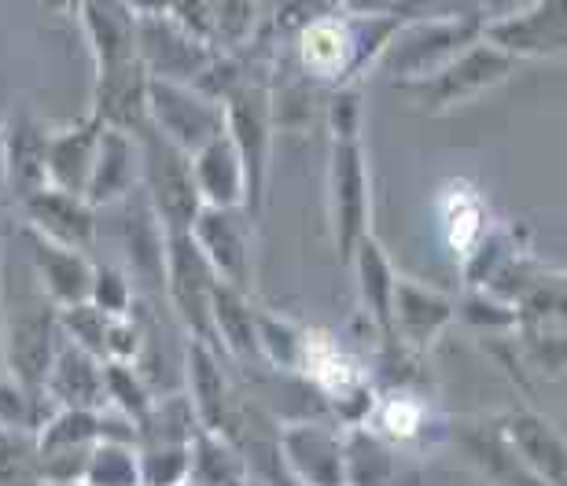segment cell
I'll use <instances>...</instances> for the list:
<instances>
[{
	"mask_svg": "<svg viewBox=\"0 0 567 486\" xmlns=\"http://www.w3.org/2000/svg\"><path fill=\"white\" fill-rule=\"evenodd\" d=\"M93 52V115L107 130L137 133L144 126L147 71L137 52V15L122 0H82L74 11Z\"/></svg>",
	"mask_w": 567,
	"mask_h": 486,
	"instance_id": "1",
	"label": "cell"
},
{
	"mask_svg": "<svg viewBox=\"0 0 567 486\" xmlns=\"http://www.w3.org/2000/svg\"><path fill=\"white\" fill-rule=\"evenodd\" d=\"M402 19L383 15V19H358L347 11H324L310 22H302L295 33V55L306 77L321 82L328 89L358 85V77L377 66L383 44Z\"/></svg>",
	"mask_w": 567,
	"mask_h": 486,
	"instance_id": "2",
	"label": "cell"
},
{
	"mask_svg": "<svg viewBox=\"0 0 567 486\" xmlns=\"http://www.w3.org/2000/svg\"><path fill=\"white\" fill-rule=\"evenodd\" d=\"M221 111H225V137L240 155L244 180H247V199L244 210L247 218L258 221L266 203V180H269V152H274V93L262 77L229 74L218 85Z\"/></svg>",
	"mask_w": 567,
	"mask_h": 486,
	"instance_id": "3",
	"label": "cell"
},
{
	"mask_svg": "<svg viewBox=\"0 0 567 486\" xmlns=\"http://www.w3.org/2000/svg\"><path fill=\"white\" fill-rule=\"evenodd\" d=\"M516 74V60H508L505 52H497L494 44L483 38L468 44L461 55H453L446 66H439L435 74L421 77V82H402L399 93L410 100L413 111L424 115H450L483 93H491L502 82Z\"/></svg>",
	"mask_w": 567,
	"mask_h": 486,
	"instance_id": "4",
	"label": "cell"
},
{
	"mask_svg": "<svg viewBox=\"0 0 567 486\" xmlns=\"http://www.w3.org/2000/svg\"><path fill=\"white\" fill-rule=\"evenodd\" d=\"M141 152V185L147 188V207L158 221V232H188L199 214V192L192 180L188 155L174 148L163 133L144 126L133 133Z\"/></svg>",
	"mask_w": 567,
	"mask_h": 486,
	"instance_id": "5",
	"label": "cell"
},
{
	"mask_svg": "<svg viewBox=\"0 0 567 486\" xmlns=\"http://www.w3.org/2000/svg\"><path fill=\"white\" fill-rule=\"evenodd\" d=\"M483 22L480 19H421V22H399L383 44L377 66L383 74L402 82H421L446 66L453 55H461L468 44L480 41Z\"/></svg>",
	"mask_w": 567,
	"mask_h": 486,
	"instance_id": "6",
	"label": "cell"
},
{
	"mask_svg": "<svg viewBox=\"0 0 567 486\" xmlns=\"http://www.w3.org/2000/svg\"><path fill=\"white\" fill-rule=\"evenodd\" d=\"M144 118L147 126L163 133L185 155L199 152L203 144H210L225 133V111L218 96H210L207 89L196 85L155 82V77H147Z\"/></svg>",
	"mask_w": 567,
	"mask_h": 486,
	"instance_id": "7",
	"label": "cell"
},
{
	"mask_svg": "<svg viewBox=\"0 0 567 486\" xmlns=\"http://www.w3.org/2000/svg\"><path fill=\"white\" fill-rule=\"evenodd\" d=\"M137 52L147 77L196 89H207L221 63V52H214L207 41L169 15L137 19Z\"/></svg>",
	"mask_w": 567,
	"mask_h": 486,
	"instance_id": "8",
	"label": "cell"
},
{
	"mask_svg": "<svg viewBox=\"0 0 567 486\" xmlns=\"http://www.w3.org/2000/svg\"><path fill=\"white\" fill-rule=\"evenodd\" d=\"M163 236V273H166V291L174 302L181 324H185L188 339L207 343L218 350L210 332V296H214V277L210 262L192 240V232H158Z\"/></svg>",
	"mask_w": 567,
	"mask_h": 486,
	"instance_id": "9",
	"label": "cell"
},
{
	"mask_svg": "<svg viewBox=\"0 0 567 486\" xmlns=\"http://www.w3.org/2000/svg\"><path fill=\"white\" fill-rule=\"evenodd\" d=\"M328 192H332V236L339 262L350 266V255L361 236H369V163L361 137H332V169H328Z\"/></svg>",
	"mask_w": 567,
	"mask_h": 486,
	"instance_id": "10",
	"label": "cell"
},
{
	"mask_svg": "<svg viewBox=\"0 0 567 486\" xmlns=\"http://www.w3.org/2000/svg\"><path fill=\"white\" fill-rule=\"evenodd\" d=\"M251 218L244 207H199L192 221V240L210 262L214 277L244 296L255 285V247H251Z\"/></svg>",
	"mask_w": 567,
	"mask_h": 486,
	"instance_id": "11",
	"label": "cell"
},
{
	"mask_svg": "<svg viewBox=\"0 0 567 486\" xmlns=\"http://www.w3.org/2000/svg\"><path fill=\"white\" fill-rule=\"evenodd\" d=\"M480 38L508 60H564L567 49V0H535L516 15L483 22Z\"/></svg>",
	"mask_w": 567,
	"mask_h": 486,
	"instance_id": "12",
	"label": "cell"
},
{
	"mask_svg": "<svg viewBox=\"0 0 567 486\" xmlns=\"http://www.w3.org/2000/svg\"><path fill=\"white\" fill-rule=\"evenodd\" d=\"M277 461L302 486H343V432L332 424H288L277 438Z\"/></svg>",
	"mask_w": 567,
	"mask_h": 486,
	"instance_id": "13",
	"label": "cell"
},
{
	"mask_svg": "<svg viewBox=\"0 0 567 486\" xmlns=\"http://www.w3.org/2000/svg\"><path fill=\"white\" fill-rule=\"evenodd\" d=\"M497 435L513 449V457L524 465L542 486H564L567 483V449L564 435L546 416L535 410H513L502 421H494Z\"/></svg>",
	"mask_w": 567,
	"mask_h": 486,
	"instance_id": "14",
	"label": "cell"
},
{
	"mask_svg": "<svg viewBox=\"0 0 567 486\" xmlns=\"http://www.w3.org/2000/svg\"><path fill=\"white\" fill-rule=\"evenodd\" d=\"M185 365H188V405L196 413V421L203 432H214V435H225L233 438V432H240V410H236V399H233V387H229V376L221 369V354L210 350L207 343H196L188 339V354H185Z\"/></svg>",
	"mask_w": 567,
	"mask_h": 486,
	"instance_id": "15",
	"label": "cell"
},
{
	"mask_svg": "<svg viewBox=\"0 0 567 486\" xmlns=\"http://www.w3.org/2000/svg\"><path fill=\"white\" fill-rule=\"evenodd\" d=\"M453 318V299L442 291L416 285V280H394V299H391V335L394 343L410 354H424L435 347V339L446 332Z\"/></svg>",
	"mask_w": 567,
	"mask_h": 486,
	"instance_id": "16",
	"label": "cell"
},
{
	"mask_svg": "<svg viewBox=\"0 0 567 486\" xmlns=\"http://www.w3.org/2000/svg\"><path fill=\"white\" fill-rule=\"evenodd\" d=\"M22 240H27L30 273L38 280L41 296L55 310L78 307V302L89 299V285H93V262H89V255L44 240V236L27 229V225H22Z\"/></svg>",
	"mask_w": 567,
	"mask_h": 486,
	"instance_id": "17",
	"label": "cell"
},
{
	"mask_svg": "<svg viewBox=\"0 0 567 486\" xmlns=\"http://www.w3.org/2000/svg\"><path fill=\"white\" fill-rule=\"evenodd\" d=\"M27 229H33L44 240L71 247V251H89L96 240V210L89 207L82 196L71 192H55V188H38L27 199H19Z\"/></svg>",
	"mask_w": 567,
	"mask_h": 486,
	"instance_id": "18",
	"label": "cell"
},
{
	"mask_svg": "<svg viewBox=\"0 0 567 486\" xmlns=\"http://www.w3.org/2000/svg\"><path fill=\"white\" fill-rule=\"evenodd\" d=\"M343 486H416L413 457L372 427H343Z\"/></svg>",
	"mask_w": 567,
	"mask_h": 486,
	"instance_id": "19",
	"label": "cell"
},
{
	"mask_svg": "<svg viewBox=\"0 0 567 486\" xmlns=\"http://www.w3.org/2000/svg\"><path fill=\"white\" fill-rule=\"evenodd\" d=\"M44 399L52 402V410H107L104 361L74 347L71 339H60L44 372Z\"/></svg>",
	"mask_w": 567,
	"mask_h": 486,
	"instance_id": "20",
	"label": "cell"
},
{
	"mask_svg": "<svg viewBox=\"0 0 567 486\" xmlns=\"http://www.w3.org/2000/svg\"><path fill=\"white\" fill-rule=\"evenodd\" d=\"M100 133H104V122L96 115H85L82 122H74L66 130H52L49 141H44V185L85 199V185L100 148Z\"/></svg>",
	"mask_w": 567,
	"mask_h": 486,
	"instance_id": "21",
	"label": "cell"
},
{
	"mask_svg": "<svg viewBox=\"0 0 567 486\" xmlns=\"http://www.w3.org/2000/svg\"><path fill=\"white\" fill-rule=\"evenodd\" d=\"M141 185V152L137 137L126 130H107L100 133V148L93 174L85 185V203L89 207H111V203L126 199L133 188Z\"/></svg>",
	"mask_w": 567,
	"mask_h": 486,
	"instance_id": "22",
	"label": "cell"
},
{
	"mask_svg": "<svg viewBox=\"0 0 567 486\" xmlns=\"http://www.w3.org/2000/svg\"><path fill=\"white\" fill-rule=\"evenodd\" d=\"M0 133H4V188L16 199H27L30 192L44 188V141H49V130L27 111H16Z\"/></svg>",
	"mask_w": 567,
	"mask_h": 486,
	"instance_id": "23",
	"label": "cell"
},
{
	"mask_svg": "<svg viewBox=\"0 0 567 486\" xmlns=\"http://www.w3.org/2000/svg\"><path fill=\"white\" fill-rule=\"evenodd\" d=\"M188 166H192V180H196L203 207H244V199H247L244 166L225 133L214 137L210 144H203L199 152H192Z\"/></svg>",
	"mask_w": 567,
	"mask_h": 486,
	"instance_id": "24",
	"label": "cell"
},
{
	"mask_svg": "<svg viewBox=\"0 0 567 486\" xmlns=\"http://www.w3.org/2000/svg\"><path fill=\"white\" fill-rule=\"evenodd\" d=\"M299 372L310 376L317 387L328 394V402L347 399L350 391L365 387V372L358 369V361L336 343L332 335L321 328H302V354H299Z\"/></svg>",
	"mask_w": 567,
	"mask_h": 486,
	"instance_id": "25",
	"label": "cell"
},
{
	"mask_svg": "<svg viewBox=\"0 0 567 486\" xmlns=\"http://www.w3.org/2000/svg\"><path fill=\"white\" fill-rule=\"evenodd\" d=\"M350 266H354V273H358V291H361V302H365L372 324L383 332L388 347H399L391 335V299H394V280H399V273H394L391 258L380 247L377 236L372 232L361 236L354 255H350Z\"/></svg>",
	"mask_w": 567,
	"mask_h": 486,
	"instance_id": "26",
	"label": "cell"
},
{
	"mask_svg": "<svg viewBox=\"0 0 567 486\" xmlns=\"http://www.w3.org/2000/svg\"><path fill=\"white\" fill-rule=\"evenodd\" d=\"M210 332L218 343V354L240 358V361H262L258 354V335H255V307L244 291H236L229 285H214L210 296Z\"/></svg>",
	"mask_w": 567,
	"mask_h": 486,
	"instance_id": "27",
	"label": "cell"
},
{
	"mask_svg": "<svg viewBox=\"0 0 567 486\" xmlns=\"http://www.w3.org/2000/svg\"><path fill=\"white\" fill-rule=\"evenodd\" d=\"M491 229V210H486L480 188L468 180H450L442 192V240L450 244V251L464 258Z\"/></svg>",
	"mask_w": 567,
	"mask_h": 486,
	"instance_id": "28",
	"label": "cell"
},
{
	"mask_svg": "<svg viewBox=\"0 0 567 486\" xmlns=\"http://www.w3.org/2000/svg\"><path fill=\"white\" fill-rule=\"evenodd\" d=\"M251 472H247L244 454L236 449L233 438L199 432L188 443V486H247Z\"/></svg>",
	"mask_w": 567,
	"mask_h": 486,
	"instance_id": "29",
	"label": "cell"
},
{
	"mask_svg": "<svg viewBox=\"0 0 567 486\" xmlns=\"http://www.w3.org/2000/svg\"><path fill=\"white\" fill-rule=\"evenodd\" d=\"M427 405L413 387H391L377 394L365 427H372L380 438H388L391 446H416L427 432Z\"/></svg>",
	"mask_w": 567,
	"mask_h": 486,
	"instance_id": "30",
	"label": "cell"
},
{
	"mask_svg": "<svg viewBox=\"0 0 567 486\" xmlns=\"http://www.w3.org/2000/svg\"><path fill=\"white\" fill-rule=\"evenodd\" d=\"M262 27V0H210V49L221 55H236L255 41Z\"/></svg>",
	"mask_w": 567,
	"mask_h": 486,
	"instance_id": "31",
	"label": "cell"
},
{
	"mask_svg": "<svg viewBox=\"0 0 567 486\" xmlns=\"http://www.w3.org/2000/svg\"><path fill=\"white\" fill-rule=\"evenodd\" d=\"M464 449L472 454V461L480 465L486 476L502 486H542L530 472L513 457V449L505 446V438L497 435V427H475V432H461Z\"/></svg>",
	"mask_w": 567,
	"mask_h": 486,
	"instance_id": "32",
	"label": "cell"
},
{
	"mask_svg": "<svg viewBox=\"0 0 567 486\" xmlns=\"http://www.w3.org/2000/svg\"><path fill=\"white\" fill-rule=\"evenodd\" d=\"M104 394H107V410L118 413L133 427L144 421L155 402L137 365H130V361H104Z\"/></svg>",
	"mask_w": 567,
	"mask_h": 486,
	"instance_id": "33",
	"label": "cell"
},
{
	"mask_svg": "<svg viewBox=\"0 0 567 486\" xmlns=\"http://www.w3.org/2000/svg\"><path fill=\"white\" fill-rule=\"evenodd\" d=\"M255 335H258V354L280 372H299L302 354V328L280 318V313L255 310Z\"/></svg>",
	"mask_w": 567,
	"mask_h": 486,
	"instance_id": "34",
	"label": "cell"
},
{
	"mask_svg": "<svg viewBox=\"0 0 567 486\" xmlns=\"http://www.w3.org/2000/svg\"><path fill=\"white\" fill-rule=\"evenodd\" d=\"M82 486H141L137 468V443H115V438H100L89 454Z\"/></svg>",
	"mask_w": 567,
	"mask_h": 486,
	"instance_id": "35",
	"label": "cell"
},
{
	"mask_svg": "<svg viewBox=\"0 0 567 486\" xmlns=\"http://www.w3.org/2000/svg\"><path fill=\"white\" fill-rule=\"evenodd\" d=\"M0 486H41L33 435L8 424H0Z\"/></svg>",
	"mask_w": 567,
	"mask_h": 486,
	"instance_id": "36",
	"label": "cell"
},
{
	"mask_svg": "<svg viewBox=\"0 0 567 486\" xmlns=\"http://www.w3.org/2000/svg\"><path fill=\"white\" fill-rule=\"evenodd\" d=\"M141 486H181L188 479V443H137Z\"/></svg>",
	"mask_w": 567,
	"mask_h": 486,
	"instance_id": "37",
	"label": "cell"
},
{
	"mask_svg": "<svg viewBox=\"0 0 567 486\" xmlns=\"http://www.w3.org/2000/svg\"><path fill=\"white\" fill-rule=\"evenodd\" d=\"M55 318H60L63 339H71L74 347L89 350V354L100 358V361L107 358V332H111V321L115 318L100 313L93 302H78V307L55 310Z\"/></svg>",
	"mask_w": 567,
	"mask_h": 486,
	"instance_id": "38",
	"label": "cell"
},
{
	"mask_svg": "<svg viewBox=\"0 0 567 486\" xmlns=\"http://www.w3.org/2000/svg\"><path fill=\"white\" fill-rule=\"evenodd\" d=\"M453 318L480 328L483 335L516 332V310L508 307V302L494 299L491 291H480V288H468V296H464L461 302H453Z\"/></svg>",
	"mask_w": 567,
	"mask_h": 486,
	"instance_id": "39",
	"label": "cell"
},
{
	"mask_svg": "<svg viewBox=\"0 0 567 486\" xmlns=\"http://www.w3.org/2000/svg\"><path fill=\"white\" fill-rule=\"evenodd\" d=\"M100 313L107 318H130V307H133V291H130V280L118 273L115 266L100 262L93 266V285H89V299Z\"/></svg>",
	"mask_w": 567,
	"mask_h": 486,
	"instance_id": "40",
	"label": "cell"
},
{
	"mask_svg": "<svg viewBox=\"0 0 567 486\" xmlns=\"http://www.w3.org/2000/svg\"><path fill=\"white\" fill-rule=\"evenodd\" d=\"M394 19L421 22V19H480V0H394Z\"/></svg>",
	"mask_w": 567,
	"mask_h": 486,
	"instance_id": "41",
	"label": "cell"
},
{
	"mask_svg": "<svg viewBox=\"0 0 567 486\" xmlns=\"http://www.w3.org/2000/svg\"><path fill=\"white\" fill-rule=\"evenodd\" d=\"M361 85H343L332 89V104H328V133L332 137H361Z\"/></svg>",
	"mask_w": 567,
	"mask_h": 486,
	"instance_id": "42",
	"label": "cell"
},
{
	"mask_svg": "<svg viewBox=\"0 0 567 486\" xmlns=\"http://www.w3.org/2000/svg\"><path fill=\"white\" fill-rule=\"evenodd\" d=\"M166 15L181 22L185 30H192L196 38H203L210 44L207 38V27H210V0H169V8H166Z\"/></svg>",
	"mask_w": 567,
	"mask_h": 486,
	"instance_id": "43",
	"label": "cell"
},
{
	"mask_svg": "<svg viewBox=\"0 0 567 486\" xmlns=\"http://www.w3.org/2000/svg\"><path fill=\"white\" fill-rule=\"evenodd\" d=\"M336 8L347 11V15H358V19L394 15V0H336Z\"/></svg>",
	"mask_w": 567,
	"mask_h": 486,
	"instance_id": "44",
	"label": "cell"
},
{
	"mask_svg": "<svg viewBox=\"0 0 567 486\" xmlns=\"http://www.w3.org/2000/svg\"><path fill=\"white\" fill-rule=\"evenodd\" d=\"M530 4H535V0H480V15L483 22H494L505 15H516V11H524Z\"/></svg>",
	"mask_w": 567,
	"mask_h": 486,
	"instance_id": "45",
	"label": "cell"
},
{
	"mask_svg": "<svg viewBox=\"0 0 567 486\" xmlns=\"http://www.w3.org/2000/svg\"><path fill=\"white\" fill-rule=\"evenodd\" d=\"M122 4H126L137 19H147V15H166L169 0H122Z\"/></svg>",
	"mask_w": 567,
	"mask_h": 486,
	"instance_id": "46",
	"label": "cell"
},
{
	"mask_svg": "<svg viewBox=\"0 0 567 486\" xmlns=\"http://www.w3.org/2000/svg\"><path fill=\"white\" fill-rule=\"evenodd\" d=\"M262 486H302V483H295L288 472H284V465L274 457V468H269V479L262 483Z\"/></svg>",
	"mask_w": 567,
	"mask_h": 486,
	"instance_id": "47",
	"label": "cell"
},
{
	"mask_svg": "<svg viewBox=\"0 0 567 486\" xmlns=\"http://www.w3.org/2000/svg\"><path fill=\"white\" fill-rule=\"evenodd\" d=\"M44 8H52V11H78L82 8V0H41Z\"/></svg>",
	"mask_w": 567,
	"mask_h": 486,
	"instance_id": "48",
	"label": "cell"
},
{
	"mask_svg": "<svg viewBox=\"0 0 567 486\" xmlns=\"http://www.w3.org/2000/svg\"><path fill=\"white\" fill-rule=\"evenodd\" d=\"M0 188H4V133H0Z\"/></svg>",
	"mask_w": 567,
	"mask_h": 486,
	"instance_id": "49",
	"label": "cell"
},
{
	"mask_svg": "<svg viewBox=\"0 0 567 486\" xmlns=\"http://www.w3.org/2000/svg\"><path fill=\"white\" fill-rule=\"evenodd\" d=\"M0 369H4V347H0Z\"/></svg>",
	"mask_w": 567,
	"mask_h": 486,
	"instance_id": "50",
	"label": "cell"
},
{
	"mask_svg": "<svg viewBox=\"0 0 567 486\" xmlns=\"http://www.w3.org/2000/svg\"><path fill=\"white\" fill-rule=\"evenodd\" d=\"M247 486H262V483H255V479H247Z\"/></svg>",
	"mask_w": 567,
	"mask_h": 486,
	"instance_id": "51",
	"label": "cell"
},
{
	"mask_svg": "<svg viewBox=\"0 0 567 486\" xmlns=\"http://www.w3.org/2000/svg\"><path fill=\"white\" fill-rule=\"evenodd\" d=\"M181 486H188V483H181Z\"/></svg>",
	"mask_w": 567,
	"mask_h": 486,
	"instance_id": "52",
	"label": "cell"
}]
</instances>
